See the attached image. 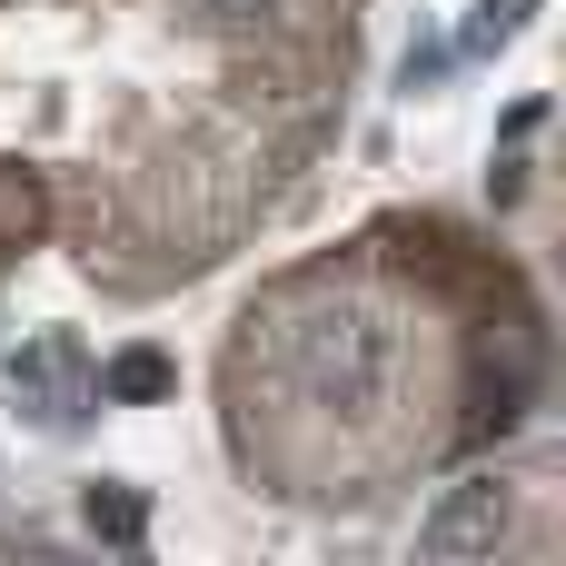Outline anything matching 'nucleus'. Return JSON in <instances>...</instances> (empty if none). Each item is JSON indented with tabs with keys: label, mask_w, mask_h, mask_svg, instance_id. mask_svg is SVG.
<instances>
[{
	"label": "nucleus",
	"mask_w": 566,
	"mask_h": 566,
	"mask_svg": "<svg viewBox=\"0 0 566 566\" xmlns=\"http://www.w3.org/2000/svg\"><path fill=\"white\" fill-rule=\"evenodd\" d=\"M527 10H537V0H478V10L458 20V60H488V50H507V40L527 30Z\"/></svg>",
	"instance_id": "nucleus-7"
},
{
	"label": "nucleus",
	"mask_w": 566,
	"mask_h": 566,
	"mask_svg": "<svg viewBox=\"0 0 566 566\" xmlns=\"http://www.w3.org/2000/svg\"><path fill=\"white\" fill-rule=\"evenodd\" d=\"M80 517H90V537H109V547H139V527H149L139 488H119V478H90V488H80Z\"/></svg>",
	"instance_id": "nucleus-5"
},
{
	"label": "nucleus",
	"mask_w": 566,
	"mask_h": 566,
	"mask_svg": "<svg viewBox=\"0 0 566 566\" xmlns=\"http://www.w3.org/2000/svg\"><path fill=\"white\" fill-rule=\"evenodd\" d=\"M169 378H179V368H169L159 348H119V358L99 368V398H119V408H149V398H169Z\"/></svg>",
	"instance_id": "nucleus-6"
},
{
	"label": "nucleus",
	"mask_w": 566,
	"mask_h": 566,
	"mask_svg": "<svg viewBox=\"0 0 566 566\" xmlns=\"http://www.w3.org/2000/svg\"><path fill=\"white\" fill-rule=\"evenodd\" d=\"M40 229H50V189H40V169L0 159V249H30Z\"/></svg>",
	"instance_id": "nucleus-4"
},
{
	"label": "nucleus",
	"mask_w": 566,
	"mask_h": 566,
	"mask_svg": "<svg viewBox=\"0 0 566 566\" xmlns=\"http://www.w3.org/2000/svg\"><path fill=\"white\" fill-rule=\"evenodd\" d=\"M289 368H298V388L318 398V408H378L388 398V378H398V328L368 308V298H328V308H308L298 328H289Z\"/></svg>",
	"instance_id": "nucleus-1"
},
{
	"label": "nucleus",
	"mask_w": 566,
	"mask_h": 566,
	"mask_svg": "<svg viewBox=\"0 0 566 566\" xmlns=\"http://www.w3.org/2000/svg\"><path fill=\"white\" fill-rule=\"evenodd\" d=\"M10 388H20V408H30L40 428H80V418H90V398H99V378L80 368V348H70V338H30V348L10 358Z\"/></svg>",
	"instance_id": "nucleus-3"
},
{
	"label": "nucleus",
	"mask_w": 566,
	"mask_h": 566,
	"mask_svg": "<svg viewBox=\"0 0 566 566\" xmlns=\"http://www.w3.org/2000/svg\"><path fill=\"white\" fill-rule=\"evenodd\" d=\"M517 527V488L497 478V468H478V478H458L428 517H418V557L428 566H468V557H497V537Z\"/></svg>",
	"instance_id": "nucleus-2"
},
{
	"label": "nucleus",
	"mask_w": 566,
	"mask_h": 566,
	"mask_svg": "<svg viewBox=\"0 0 566 566\" xmlns=\"http://www.w3.org/2000/svg\"><path fill=\"white\" fill-rule=\"evenodd\" d=\"M259 10H279V0H189V20H259Z\"/></svg>",
	"instance_id": "nucleus-8"
}]
</instances>
